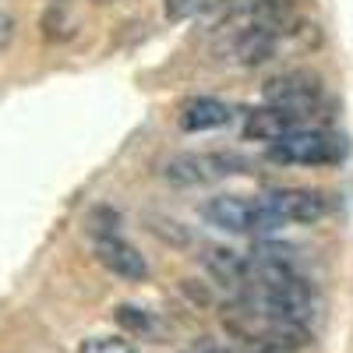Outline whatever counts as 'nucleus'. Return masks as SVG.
I'll return each instance as SVG.
<instances>
[{
    "instance_id": "nucleus-1",
    "label": "nucleus",
    "mask_w": 353,
    "mask_h": 353,
    "mask_svg": "<svg viewBox=\"0 0 353 353\" xmlns=\"http://www.w3.org/2000/svg\"><path fill=\"white\" fill-rule=\"evenodd\" d=\"M346 156H350V141L321 128H297L276 145H269V159L283 166H336Z\"/></svg>"
},
{
    "instance_id": "nucleus-2",
    "label": "nucleus",
    "mask_w": 353,
    "mask_h": 353,
    "mask_svg": "<svg viewBox=\"0 0 353 353\" xmlns=\"http://www.w3.org/2000/svg\"><path fill=\"white\" fill-rule=\"evenodd\" d=\"M198 216L226 233H261L279 226L265 198H241V194H216L198 205Z\"/></svg>"
},
{
    "instance_id": "nucleus-3",
    "label": "nucleus",
    "mask_w": 353,
    "mask_h": 353,
    "mask_svg": "<svg viewBox=\"0 0 353 353\" xmlns=\"http://www.w3.org/2000/svg\"><path fill=\"white\" fill-rule=\"evenodd\" d=\"M265 103L293 113L304 124L325 103V88H321V78H314L307 71H290V74H279L265 85Z\"/></svg>"
},
{
    "instance_id": "nucleus-4",
    "label": "nucleus",
    "mask_w": 353,
    "mask_h": 353,
    "mask_svg": "<svg viewBox=\"0 0 353 353\" xmlns=\"http://www.w3.org/2000/svg\"><path fill=\"white\" fill-rule=\"evenodd\" d=\"M230 173H241V159L230 152H184L163 166V176L176 188H201L223 181Z\"/></svg>"
},
{
    "instance_id": "nucleus-5",
    "label": "nucleus",
    "mask_w": 353,
    "mask_h": 353,
    "mask_svg": "<svg viewBox=\"0 0 353 353\" xmlns=\"http://www.w3.org/2000/svg\"><path fill=\"white\" fill-rule=\"evenodd\" d=\"M265 205L272 209L279 223H321L332 216V198L314 188H283L265 194Z\"/></svg>"
},
{
    "instance_id": "nucleus-6",
    "label": "nucleus",
    "mask_w": 353,
    "mask_h": 353,
    "mask_svg": "<svg viewBox=\"0 0 353 353\" xmlns=\"http://www.w3.org/2000/svg\"><path fill=\"white\" fill-rule=\"evenodd\" d=\"M96 258L106 272H113L117 279H128V283H141L149 276V261L145 254L128 244L121 233H110V237H96Z\"/></svg>"
},
{
    "instance_id": "nucleus-7",
    "label": "nucleus",
    "mask_w": 353,
    "mask_h": 353,
    "mask_svg": "<svg viewBox=\"0 0 353 353\" xmlns=\"http://www.w3.org/2000/svg\"><path fill=\"white\" fill-rule=\"evenodd\" d=\"M279 46H283V25L258 21V25H248L237 32V39H233V57H237V64H244V68H258V64H269L279 53Z\"/></svg>"
},
{
    "instance_id": "nucleus-8",
    "label": "nucleus",
    "mask_w": 353,
    "mask_h": 353,
    "mask_svg": "<svg viewBox=\"0 0 353 353\" xmlns=\"http://www.w3.org/2000/svg\"><path fill=\"white\" fill-rule=\"evenodd\" d=\"M301 121L286 110H276L265 103L261 110H251L248 121H244V138L248 141H265V145H276L279 138H286L290 131H297Z\"/></svg>"
},
{
    "instance_id": "nucleus-9",
    "label": "nucleus",
    "mask_w": 353,
    "mask_h": 353,
    "mask_svg": "<svg viewBox=\"0 0 353 353\" xmlns=\"http://www.w3.org/2000/svg\"><path fill=\"white\" fill-rule=\"evenodd\" d=\"M201 261H205V269H209V276H212L216 283L237 290V293H241V290L248 286V279H251L248 258L237 254V251H230V248L209 244V248H205V254H201Z\"/></svg>"
},
{
    "instance_id": "nucleus-10",
    "label": "nucleus",
    "mask_w": 353,
    "mask_h": 353,
    "mask_svg": "<svg viewBox=\"0 0 353 353\" xmlns=\"http://www.w3.org/2000/svg\"><path fill=\"white\" fill-rule=\"evenodd\" d=\"M233 110L212 96H194L181 106V128L184 131H216L223 124H230Z\"/></svg>"
},
{
    "instance_id": "nucleus-11",
    "label": "nucleus",
    "mask_w": 353,
    "mask_h": 353,
    "mask_svg": "<svg viewBox=\"0 0 353 353\" xmlns=\"http://www.w3.org/2000/svg\"><path fill=\"white\" fill-rule=\"evenodd\" d=\"M78 353H138V346L124 336H92L81 343Z\"/></svg>"
},
{
    "instance_id": "nucleus-12",
    "label": "nucleus",
    "mask_w": 353,
    "mask_h": 353,
    "mask_svg": "<svg viewBox=\"0 0 353 353\" xmlns=\"http://www.w3.org/2000/svg\"><path fill=\"white\" fill-rule=\"evenodd\" d=\"M117 321H121L124 329H134V332H152V325L156 321L145 314V311H138V307H131V304H124V307H117V314H113Z\"/></svg>"
},
{
    "instance_id": "nucleus-13",
    "label": "nucleus",
    "mask_w": 353,
    "mask_h": 353,
    "mask_svg": "<svg viewBox=\"0 0 353 353\" xmlns=\"http://www.w3.org/2000/svg\"><path fill=\"white\" fill-rule=\"evenodd\" d=\"M117 226H121V219H117V212H110V209H96L92 216H88V230H92L96 237H110V233H117Z\"/></svg>"
},
{
    "instance_id": "nucleus-14",
    "label": "nucleus",
    "mask_w": 353,
    "mask_h": 353,
    "mask_svg": "<svg viewBox=\"0 0 353 353\" xmlns=\"http://www.w3.org/2000/svg\"><path fill=\"white\" fill-rule=\"evenodd\" d=\"M14 39V18L8 11H0V50H8Z\"/></svg>"
},
{
    "instance_id": "nucleus-15",
    "label": "nucleus",
    "mask_w": 353,
    "mask_h": 353,
    "mask_svg": "<svg viewBox=\"0 0 353 353\" xmlns=\"http://www.w3.org/2000/svg\"><path fill=\"white\" fill-rule=\"evenodd\" d=\"M99 4H110V0H99Z\"/></svg>"
}]
</instances>
